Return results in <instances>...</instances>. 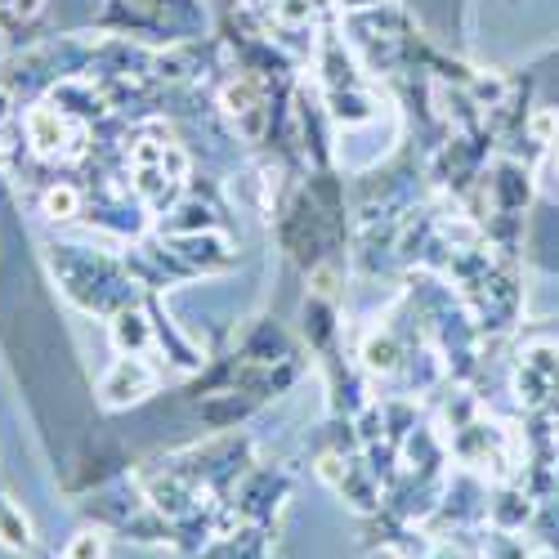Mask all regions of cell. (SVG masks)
Masks as SVG:
<instances>
[{
	"instance_id": "cell-5",
	"label": "cell",
	"mask_w": 559,
	"mask_h": 559,
	"mask_svg": "<svg viewBox=\"0 0 559 559\" xmlns=\"http://www.w3.org/2000/svg\"><path fill=\"white\" fill-rule=\"evenodd\" d=\"M148 336H153V328L139 313H117V322H112V341H117V349H130V354H139V349H148Z\"/></svg>"
},
{
	"instance_id": "cell-3",
	"label": "cell",
	"mask_w": 559,
	"mask_h": 559,
	"mask_svg": "<svg viewBox=\"0 0 559 559\" xmlns=\"http://www.w3.org/2000/svg\"><path fill=\"white\" fill-rule=\"evenodd\" d=\"M488 510H492V520H497V533H520V528L533 520V506H528V497H520V492H501Z\"/></svg>"
},
{
	"instance_id": "cell-11",
	"label": "cell",
	"mask_w": 559,
	"mask_h": 559,
	"mask_svg": "<svg viewBox=\"0 0 559 559\" xmlns=\"http://www.w3.org/2000/svg\"><path fill=\"white\" fill-rule=\"evenodd\" d=\"M430 559H465V555H461V550H435Z\"/></svg>"
},
{
	"instance_id": "cell-8",
	"label": "cell",
	"mask_w": 559,
	"mask_h": 559,
	"mask_svg": "<svg viewBox=\"0 0 559 559\" xmlns=\"http://www.w3.org/2000/svg\"><path fill=\"white\" fill-rule=\"evenodd\" d=\"M108 555V542H104V533H95V528H81L72 542H68V550H63V559H104Z\"/></svg>"
},
{
	"instance_id": "cell-1",
	"label": "cell",
	"mask_w": 559,
	"mask_h": 559,
	"mask_svg": "<svg viewBox=\"0 0 559 559\" xmlns=\"http://www.w3.org/2000/svg\"><path fill=\"white\" fill-rule=\"evenodd\" d=\"M153 385H157L153 367L139 358V354H126V358H117V362L108 367V377H104V403L126 407V403H134V399L153 394Z\"/></svg>"
},
{
	"instance_id": "cell-7",
	"label": "cell",
	"mask_w": 559,
	"mask_h": 559,
	"mask_svg": "<svg viewBox=\"0 0 559 559\" xmlns=\"http://www.w3.org/2000/svg\"><path fill=\"white\" fill-rule=\"evenodd\" d=\"M170 228H175V233H206V228H215V215H211L206 206H198V202H183V206L175 211Z\"/></svg>"
},
{
	"instance_id": "cell-10",
	"label": "cell",
	"mask_w": 559,
	"mask_h": 559,
	"mask_svg": "<svg viewBox=\"0 0 559 559\" xmlns=\"http://www.w3.org/2000/svg\"><path fill=\"white\" fill-rule=\"evenodd\" d=\"M488 559H528L524 542H515L510 533H492L488 537Z\"/></svg>"
},
{
	"instance_id": "cell-2",
	"label": "cell",
	"mask_w": 559,
	"mask_h": 559,
	"mask_svg": "<svg viewBox=\"0 0 559 559\" xmlns=\"http://www.w3.org/2000/svg\"><path fill=\"white\" fill-rule=\"evenodd\" d=\"M23 134H27V144H32L40 157H59V153H68L72 121H68L63 108L36 104V108H27V117H23Z\"/></svg>"
},
{
	"instance_id": "cell-9",
	"label": "cell",
	"mask_w": 559,
	"mask_h": 559,
	"mask_svg": "<svg viewBox=\"0 0 559 559\" xmlns=\"http://www.w3.org/2000/svg\"><path fill=\"white\" fill-rule=\"evenodd\" d=\"M362 358H367L371 371H394V367H399V349H394L390 336H371L367 349H362Z\"/></svg>"
},
{
	"instance_id": "cell-6",
	"label": "cell",
	"mask_w": 559,
	"mask_h": 559,
	"mask_svg": "<svg viewBox=\"0 0 559 559\" xmlns=\"http://www.w3.org/2000/svg\"><path fill=\"white\" fill-rule=\"evenodd\" d=\"M0 542L5 546H14V550H27L32 546V528H27V520L19 515V510L0 497Z\"/></svg>"
},
{
	"instance_id": "cell-4",
	"label": "cell",
	"mask_w": 559,
	"mask_h": 559,
	"mask_svg": "<svg viewBox=\"0 0 559 559\" xmlns=\"http://www.w3.org/2000/svg\"><path fill=\"white\" fill-rule=\"evenodd\" d=\"M81 189L76 183H50V189L40 193V211L50 215V219H76L81 215Z\"/></svg>"
}]
</instances>
